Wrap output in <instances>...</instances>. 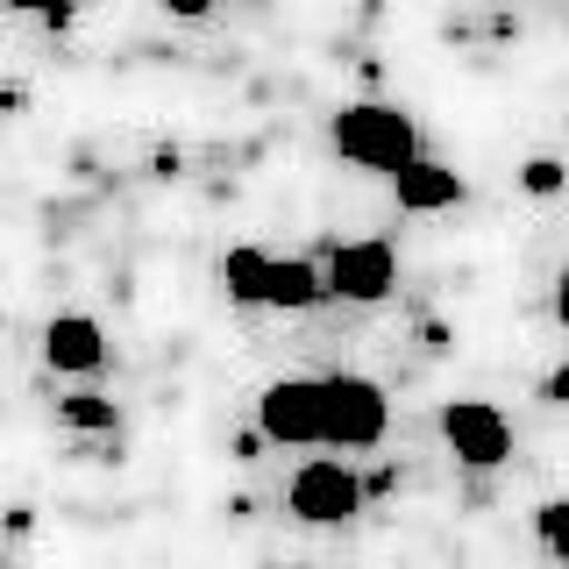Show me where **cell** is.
Masks as SVG:
<instances>
[{
    "label": "cell",
    "mask_w": 569,
    "mask_h": 569,
    "mask_svg": "<svg viewBox=\"0 0 569 569\" xmlns=\"http://www.w3.org/2000/svg\"><path fill=\"white\" fill-rule=\"evenodd\" d=\"M221 284L236 307H278V313H307L328 299V278L313 257H263V249H228Z\"/></svg>",
    "instance_id": "6da1fadb"
},
{
    "label": "cell",
    "mask_w": 569,
    "mask_h": 569,
    "mask_svg": "<svg viewBox=\"0 0 569 569\" xmlns=\"http://www.w3.org/2000/svg\"><path fill=\"white\" fill-rule=\"evenodd\" d=\"M328 136H335V150L349 157V164H363V171H406L420 157V129H413V114L406 107H385V100H356L342 107V114L328 121Z\"/></svg>",
    "instance_id": "7a4b0ae2"
},
{
    "label": "cell",
    "mask_w": 569,
    "mask_h": 569,
    "mask_svg": "<svg viewBox=\"0 0 569 569\" xmlns=\"http://www.w3.org/2000/svg\"><path fill=\"white\" fill-rule=\"evenodd\" d=\"M391 427V399L378 378H356V370H335L320 378V449H378Z\"/></svg>",
    "instance_id": "3957f363"
},
{
    "label": "cell",
    "mask_w": 569,
    "mask_h": 569,
    "mask_svg": "<svg viewBox=\"0 0 569 569\" xmlns=\"http://www.w3.org/2000/svg\"><path fill=\"white\" fill-rule=\"evenodd\" d=\"M363 477L349 470L342 456H313L292 470V485H284V512H292L299 527H349L356 512H363Z\"/></svg>",
    "instance_id": "277c9868"
},
{
    "label": "cell",
    "mask_w": 569,
    "mask_h": 569,
    "mask_svg": "<svg viewBox=\"0 0 569 569\" xmlns=\"http://www.w3.org/2000/svg\"><path fill=\"white\" fill-rule=\"evenodd\" d=\"M320 278H328V299H349V307H378L399 284V249L363 236V242H328L320 257Z\"/></svg>",
    "instance_id": "5b68a950"
},
{
    "label": "cell",
    "mask_w": 569,
    "mask_h": 569,
    "mask_svg": "<svg viewBox=\"0 0 569 569\" xmlns=\"http://www.w3.org/2000/svg\"><path fill=\"white\" fill-rule=\"evenodd\" d=\"M257 435L271 449H320V378H271L257 391Z\"/></svg>",
    "instance_id": "8992f818"
},
{
    "label": "cell",
    "mask_w": 569,
    "mask_h": 569,
    "mask_svg": "<svg viewBox=\"0 0 569 569\" xmlns=\"http://www.w3.org/2000/svg\"><path fill=\"white\" fill-rule=\"evenodd\" d=\"M441 441H449V456L470 462V470H498V462L512 456V427L491 399H449L441 406Z\"/></svg>",
    "instance_id": "52a82bcc"
},
{
    "label": "cell",
    "mask_w": 569,
    "mask_h": 569,
    "mask_svg": "<svg viewBox=\"0 0 569 569\" xmlns=\"http://www.w3.org/2000/svg\"><path fill=\"white\" fill-rule=\"evenodd\" d=\"M43 363L58 378H93L107 363V328L93 313H50L43 320Z\"/></svg>",
    "instance_id": "ba28073f"
},
{
    "label": "cell",
    "mask_w": 569,
    "mask_h": 569,
    "mask_svg": "<svg viewBox=\"0 0 569 569\" xmlns=\"http://www.w3.org/2000/svg\"><path fill=\"white\" fill-rule=\"evenodd\" d=\"M391 192H399V207L406 213H449V207H462V171H449V164H435V157H413L406 171H391Z\"/></svg>",
    "instance_id": "9c48e42d"
},
{
    "label": "cell",
    "mask_w": 569,
    "mask_h": 569,
    "mask_svg": "<svg viewBox=\"0 0 569 569\" xmlns=\"http://www.w3.org/2000/svg\"><path fill=\"white\" fill-rule=\"evenodd\" d=\"M58 420L71 427V435H114V427H121V406L100 399V391H79V399H58Z\"/></svg>",
    "instance_id": "30bf717a"
},
{
    "label": "cell",
    "mask_w": 569,
    "mask_h": 569,
    "mask_svg": "<svg viewBox=\"0 0 569 569\" xmlns=\"http://www.w3.org/2000/svg\"><path fill=\"white\" fill-rule=\"evenodd\" d=\"M533 533H541V548L569 569V498H548V506H533Z\"/></svg>",
    "instance_id": "8fae6325"
},
{
    "label": "cell",
    "mask_w": 569,
    "mask_h": 569,
    "mask_svg": "<svg viewBox=\"0 0 569 569\" xmlns=\"http://www.w3.org/2000/svg\"><path fill=\"white\" fill-rule=\"evenodd\" d=\"M520 186L533 192V200H556V192L569 186V164H562V157H527V164H520Z\"/></svg>",
    "instance_id": "7c38bea8"
},
{
    "label": "cell",
    "mask_w": 569,
    "mask_h": 569,
    "mask_svg": "<svg viewBox=\"0 0 569 569\" xmlns=\"http://www.w3.org/2000/svg\"><path fill=\"white\" fill-rule=\"evenodd\" d=\"M0 8H8V14H36V22H50V29H58L64 14H71V0H0Z\"/></svg>",
    "instance_id": "4fadbf2b"
},
{
    "label": "cell",
    "mask_w": 569,
    "mask_h": 569,
    "mask_svg": "<svg viewBox=\"0 0 569 569\" xmlns=\"http://www.w3.org/2000/svg\"><path fill=\"white\" fill-rule=\"evenodd\" d=\"M541 399H548V406H569V363H556V370L541 378Z\"/></svg>",
    "instance_id": "5bb4252c"
},
{
    "label": "cell",
    "mask_w": 569,
    "mask_h": 569,
    "mask_svg": "<svg viewBox=\"0 0 569 569\" xmlns=\"http://www.w3.org/2000/svg\"><path fill=\"white\" fill-rule=\"evenodd\" d=\"M164 14H178V22H207L213 0H164Z\"/></svg>",
    "instance_id": "9a60e30c"
},
{
    "label": "cell",
    "mask_w": 569,
    "mask_h": 569,
    "mask_svg": "<svg viewBox=\"0 0 569 569\" xmlns=\"http://www.w3.org/2000/svg\"><path fill=\"white\" fill-rule=\"evenodd\" d=\"M556 320L569 328V257H562V271H556Z\"/></svg>",
    "instance_id": "2e32d148"
}]
</instances>
